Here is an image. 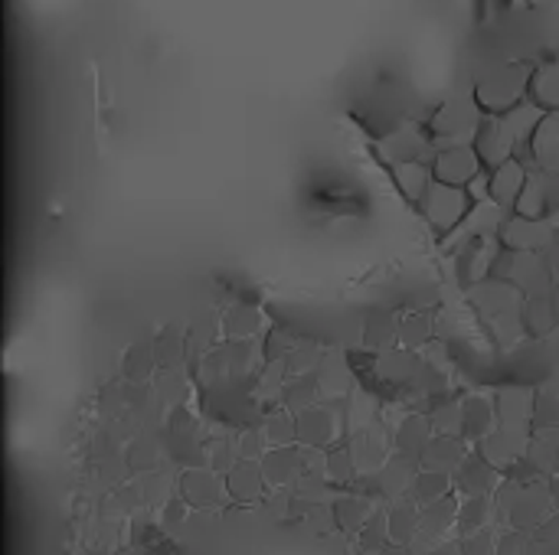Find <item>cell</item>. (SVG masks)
Here are the masks:
<instances>
[{
	"label": "cell",
	"instance_id": "cell-18",
	"mask_svg": "<svg viewBox=\"0 0 559 555\" xmlns=\"http://www.w3.org/2000/svg\"><path fill=\"white\" fill-rule=\"evenodd\" d=\"M400 321H403V317H396V314H390V311L370 314V317L364 321V343H367L370 350H377V353L400 347Z\"/></svg>",
	"mask_w": 559,
	"mask_h": 555
},
{
	"label": "cell",
	"instance_id": "cell-17",
	"mask_svg": "<svg viewBox=\"0 0 559 555\" xmlns=\"http://www.w3.org/2000/svg\"><path fill=\"white\" fill-rule=\"evenodd\" d=\"M298 435L308 445H324L337 435V412L324 409V406H311L305 412H298Z\"/></svg>",
	"mask_w": 559,
	"mask_h": 555
},
{
	"label": "cell",
	"instance_id": "cell-13",
	"mask_svg": "<svg viewBox=\"0 0 559 555\" xmlns=\"http://www.w3.org/2000/svg\"><path fill=\"white\" fill-rule=\"evenodd\" d=\"M377 373L386 379V383H416V376L423 373V360H419V350H409V347H393V350H383L377 353Z\"/></svg>",
	"mask_w": 559,
	"mask_h": 555
},
{
	"label": "cell",
	"instance_id": "cell-3",
	"mask_svg": "<svg viewBox=\"0 0 559 555\" xmlns=\"http://www.w3.org/2000/svg\"><path fill=\"white\" fill-rule=\"evenodd\" d=\"M485 108L478 105L475 92L472 95H455L449 101H442L429 121V134L436 141V147H452V144H475L481 121H485Z\"/></svg>",
	"mask_w": 559,
	"mask_h": 555
},
{
	"label": "cell",
	"instance_id": "cell-15",
	"mask_svg": "<svg viewBox=\"0 0 559 555\" xmlns=\"http://www.w3.org/2000/svg\"><path fill=\"white\" fill-rule=\"evenodd\" d=\"M527 157L537 160L540 170H559V111H547L544 114V121L534 131Z\"/></svg>",
	"mask_w": 559,
	"mask_h": 555
},
{
	"label": "cell",
	"instance_id": "cell-28",
	"mask_svg": "<svg viewBox=\"0 0 559 555\" xmlns=\"http://www.w3.org/2000/svg\"><path fill=\"white\" fill-rule=\"evenodd\" d=\"M534 3H557V0H534Z\"/></svg>",
	"mask_w": 559,
	"mask_h": 555
},
{
	"label": "cell",
	"instance_id": "cell-20",
	"mask_svg": "<svg viewBox=\"0 0 559 555\" xmlns=\"http://www.w3.org/2000/svg\"><path fill=\"white\" fill-rule=\"evenodd\" d=\"M531 98L544 105L547 111H559V59L550 65H540L531 79Z\"/></svg>",
	"mask_w": 559,
	"mask_h": 555
},
{
	"label": "cell",
	"instance_id": "cell-22",
	"mask_svg": "<svg viewBox=\"0 0 559 555\" xmlns=\"http://www.w3.org/2000/svg\"><path fill=\"white\" fill-rule=\"evenodd\" d=\"M157 370H160V366H157V350H154V343H134V347L124 353V376H128L131 383H144V379H151Z\"/></svg>",
	"mask_w": 559,
	"mask_h": 555
},
{
	"label": "cell",
	"instance_id": "cell-10",
	"mask_svg": "<svg viewBox=\"0 0 559 555\" xmlns=\"http://www.w3.org/2000/svg\"><path fill=\"white\" fill-rule=\"evenodd\" d=\"M269 334V317L255 304H229L223 311V340H265Z\"/></svg>",
	"mask_w": 559,
	"mask_h": 555
},
{
	"label": "cell",
	"instance_id": "cell-2",
	"mask_svg": "<svg viewBox=\"0 0 559 555\" xmlns=\"http://www.w3.org/2000/svg\"><path fill=\"white\" fill-rule=\"evenodd\" d=\"M531 79H534V69L524 65V62H498L491 65L478 85H475V98L478 105L488 111V114H501V111H511L514 105L527 101L531 95Z\"/></svg>",
	"mask_w": 559,
	"mask_h": 555
},
{
	"label": "cell",
	"instance_id": "cell-5",
	"mask_svg": "<svg viewBox=\"0 0 559 555\" xmlns=\"http://www.w3.org/2000/svg\"><path fill=\"white\" fill-rule=\"evenodd\" d=\"M559 239V229L550 216H508L501 229V242L514 252H547Z\"/></svg>",
	"mask_w": 559,
	"mask_h": 555
},
{
	"label": "cell",
	"instance_id": "cell-11",
	"mask_svg": "<svg viewBox=\"0 0 559 555\" xmlns=\"http://www.w3.org/2000/svg\"><path fill=\"white\" fill-rule=\"evenodd\" d=\"M527 177H531V170L524 167L521 157L504 160L501 167L491 170V200H498L501 206H508L514 213V206H518V200H521V193L527 186Z\"/></svg>",
	"mask_w": 559,
	"mask_h": 555
},
{
	"label": "cell",
	"instance_id": "cell-23",
	"mask_svg": "<svg viewBox=\"0 0 559 555\" xmlns=\"http://www.w3.org/2000/svg\"><path fill=\"white\" fill-rule=\"evenodd\" d=\"M321 360H324V350H321L318 343L298 340V343L292 347V353L285 357V366H288L292 376H308V373H318Z\"/></svg>",
	"mask_w": 559,
	"mask_h": 555
},
{
	"label": "cell",
	"instance_id": "cell-4",
	"mask_svg": "<svg viewBox=\"0 0 559 555\" xmlns=\"http://www.w3.org/2000/svg\"><path fill=\"white\" fill-rule=\"evenodd\" d=\"M472 206H475V200H472L468 186H452V183H439V180L432 183V190L419 203V209H423L426 222L432 226V232H439L445 239L465 222Z\"/></svg>",
	"mask_w": 559,
	"mask_h": 555
},
{
	"label": "cell",
	"instance_id": "cell-24",
	"mask_svg": "<svg viewBox=\"0 0 559 555\" xmlns=\"http://www.w3.org/2000/svg\"><path fill=\"white\" fill-rule=\"evenodd\" d=\"M154 350H157V366H160V370H180L183 353H187L183 337H180V334H174V330H164V334L157 337Z\"/></svg>",
	"mask_w": 559,
	"mask_h": 555
},
{
	"label": "cell",
	"instance_id": "cell-27",
	"mask_svg": "<svg viewBox=\"0 0 559 555\" xmlns=\"http://www.w3.org/2000/svg\"><path fill=\"white\" fill-rule=\"evenodd\" d=\"M550 219H554V226H557V229H559V209H557V213H554V216H550Z\"/></svg>",
	"mask_w": 559,
	"mask_h": 555
},
{
	"label": "cell",
	"instance_id": "cell-19",
	"mask_svg": "<svg viewBox=\"0 0 559 555\" xmlns=\"http://www.w3.org/2000/svg\"><path fill=\"white\" fill-rule=\"evenodd\" d=\"M436 337V321L423 311H413L400 321V347L409 350H426Z\"/></svg>",
	"mask_w": 559,
	"mask_h": 555
},
{
	"label": "cell",
	"instance_id": "cell-1",
	"mask_svg": "<svg viewBox=\"0 0 559 555\" xmlns=\"http://www.w3.org/2000/svg\"><path fill=\"white\" fill-rule=\"evenodd\" d=\"M468 301L475 304V311L481 314V321L491 327V334L501 343H514L524 337V304L527 294L508 281V278H485L478 285H468Z\"/></svg>",
	"mask_w": 559,
	"mask_h": 555
},
{
	"label": "cell",
	"instance_id": "cell-6",
	"mask_svg": "<svg viewBox=\"0 0 559 555\" xmlns=\"http://www.w3.org/2000/svg\"><path fill=\"white\" fill-rule=\"evenodd\" d=\"M436 141L429 131H423L419 124H403L393 134H386L377 147L380 160L396 167V164H409V160H432L436 157Z\"/></svg>",
	"mask_w": 559,
	"mask_h": 555
},
{
	"label": "cell",
	"instance_id": "cell-14",
	"mask_svg": "<svg viewBox=\"0 0 559 555\" xmlns=\"http://www.w3.org/2000/svg\"><path fill=\"white\" fill-rule=\"evenodd\" d=\"M495 409H498V422L504 425V429H518V432H524V425H527V419L537 412V402H534V393L531 389H501L498 396H495Z\"/></svg>",
	"mask_w": 559,
	"mask_h": 555
},
{
	"label": "cell",
	"instance_id": "cell-16",
	"mask_svg": "<svg viewBox=\"0 0 559 555\" xmlns=\"http://www.w3.org/2000/svg\"><path fill=\"white\" fill-rule=\"evenodd\" d=\"M314 379L321 386V396H328V399H341L354 389V373H350L344 353H324Z\"/></svg>",
	"mask_w": 559,
	"mask_h": 555
},
{
	"label": "cell",
	"instance_id": "cell-21",
	"mask_svg": "<svg viewBox=\"0 0 559 555\" xmlns=\"http://www.w3.org/2000/svg\"><path fill=\"white\" fill-rule=\"evenodd\" d=\"M524 327L534 330V334H547V330L557 327V304H554L550 291L527 298V304H524Z\"/></svg>",
	"mask_w": 559,
	"mask_h": 555
},
{
	"label": "cell",
	"instance_id": "cell-25",
	"mask_svg": "<svg viewBox=\"0 0 559 555\" xmlns=\"http://www.w3.org/2000/svg\"><path fill=\"white\" fill-rule=\"evenodd\" d=\"M219 337H223V317L203 314V317H197L193 327H190V343H197V347H203V350H210L213 340H219Z\"/></svg>",
	"mask_w": 559,
	"mask_h": 555
},
{
	"label": "cell",
	"instance_id": "cell-8",
	"mask_svg": "<svg viewBox=\"0 0 559 555\" xmlns=\"http://www.w3.org/2000/svg\"><path fill=\"white\" fill-rule=\"evenodd\" d=\"M508 206H501L498 200H478L472 206V213L465 216V222L445 239V245L459 249L465 242H475V239H501V229L508 222Z\"/></svg>",
	"mask_w": 559,
	"mask_h": 555
},
{
	"label": "cell",
	"instance_id": "cell-12",
	"mask_svg": "<svg viewBox=\"0 0 559 555\" xmlns=\"http://www.w3.org/2000/svg\"><path fill=\"white\" fill-rule=\"evenodd\" d=\"M390 170H393L396 190H400L409 203H423L426 193H429L432 183H436L432 160H409V164H396V167H390Z\"/></svg>",
	"mask_w": 559,
	"mask_h": 555
},
{
	"label": "cell",
	"instance_id": "cell-9",
	"mask_svg": "<svg viewBox=\"0 0 559 555\" xmlns=\"http://www.w3.org/2000/svg\"><path fill=\"white\" fill-rule=\"evenodd\" d=\"M475 147H478V154H481L488 170L501 167L511 157H521V144H518V137H514V131H511L504 114H485L481 131L475 137Z\"/></svg>",
	"mask_w": 559,
	"mask_h": 555
},
{
	"label": "cell",
	"instance_id": "cell-26",
	"mask_svg": "<svg viewBox=\"0 0 559 555\" xmlns=\"http://www.w3.org/2000/svg\"><path fill=\"white\" fill-rule=\"evenodd\" d=\"M544 255H547V265H550V275H554V281L559 285V239L554 242V245H550V249H547V252H544Z\"/></svg>",
	"mask_w": 559,
	"mask_h": 555
},
{
	"label": "cell",
	"instance_id": "cell-7",
	"mask_svg": "<svg viewBox=\"0 0 559 555\" xmlns=\"http://www.w3.org/2000/svg\"><path fill=\"white\" fill-rule=\"evenodd\" d=\"M432 170L439 183H452V186H468L478 173H485V160L478 154L475 144H452V147H439L432 157Z\"/></svg>",
	"mask_w": 559,
	"mask_h": 555
}]
</instances>
